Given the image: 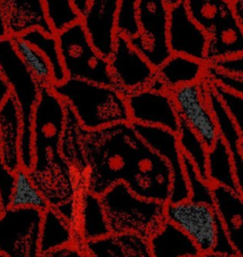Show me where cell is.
<instances>
[{
    "instance_id": "47",
    "label": "cell",
    "mask_w": 243,
    "mask_h": 257,
    "mask_svg": "<svg viewBox=\"0 0 243 257\" xmlns=\"http://www.w3.org/2000/svg\"><path fill=\"white\" fill-rule=\"evenodd\" d=\"M4 210H5V208H4V206H3V204H2V201H1V199H0V215L4 212Z\"/></svg>"
},
{
    "instance_id": "36",
    "label": "cell",
    "mask_w": 243,
    "mask_h": 257,
    "mask_svg": "<svg viewBox=\"0 0 243 257\" xmlns=\"http://www.w3.org/2000/svg\"><path fill=\"white\" fill-rule=\"evenodd\" d=\"M206 76H208L211 80L225 86L226 88L243 95V81L238 77L227 74L209 64H207Z\"/></svg>"
},
{
    "instance_id": "3",
    "label": "cell",
    "mask_w": 243,
    "mask_h": 257,
    "mask_svg": "<svg viewBox=\"0 0 243 257\" xmlns=\"http://www.w3.org/2000/svg\"><path fill=\"white\" fill-rule=\"evenodd\" d=\"M0 70L9 84L22 120L20 166L31 173L35 165L32 116L42 87L21 60L10 36L0 38Z\"/></svg>"
},
{
    "instance_id": "24",
    "label": "cell",
    "mask_w": 243,
    "mask_h": 257,
    "mask_svg": "<svg viewBox=\"0 0 243 257\" xmlns=\"http://www.w3.org/2000/svg\"><path fill=\"white\" fill-rule=\"evenodd\" d=\"M153 257H201L192 239L169 221L148 239Z\"/></svg>"
},
{
    "instance_id": "19",
    "label": "cell",
    "mask_w": 243,
    "mask_h": 257,
    "mask_svg": "<svg viewBox=\"0 0 243 257\" xmlns=\"http://www.w3.org/2000/svg\"><path fill=\"white\" fill-rule=\"evenodd\" d=\"M214 209L220 218L237 256L243 257V196L212 185Z\"/></svg>"
},
{
    "instance_id": "34",
    "label": "cell",
    "mask_w": 243,
    "mask_h": 257,
    "mask_svg": "<svg viewBox=\"0 0 243 257\" xmlns=\"http://www.w3.org/2000/svg\"><path fill=\"white\" fill-rule=\"evenodd\" d=\"M211 81L216 94L220 98L243 138V95L230 90L213 80Z\"/></svg>"
},
{
    "instance_id": "11",
    "label": "cell",
    "mask_w": 243,
    "mask_h": 257,
    "mask_svg": "<svg viewBox=\"0 0 243 257\" xmlns=\"http://www.w3.org/2000/svg\"><path fill=\"white\" fill-rule=\"evenodd\" d=\"M166 220L174 224L197 245L202 255L212 252L216 237L217 213L214 206L186 199L165 204Z\"/></svg>"
},
{
    "instance_id": "5",
    "label": "cell",
    "mask_w": 243,
    "mask_h": 257,
    "mask_svg": "<svg viewBox=\"0 0 243 257\" xmlns=\"http://www.w3.org/2000/svg\"><path fill=\"white\" fill-rule=\"evenodd\" d=\"M66 108V103L51 87H42L32 116L35 165L31 174H43L51 162L62 161L60 146L65 127Z\"/></svg>"
},
{
    "instance_id": "15",
    "label": "cell",
    "mask_w": 243,
    "mask_h": 257,
    "mask_svg": "<svg viewBox=\"0 0 243 257\" xmlns=\"http://www.w3.org/2000/svg\"><path fill=\"white\" fill-rule=\"evenodd\" d=\"M122 0H88L81 23L94 48L105 58L112 52L117 36L116 21Z\"/></svg>"
},
{
    "instance_id": "29",
    "label": "cell",
    "mask_w": 243,
    "mask_h": 257,
    "mask_svg": "<svg viewBox=\"0 0 243 257\" xmlns=\"http://www.w3.org/2000/svg\"><path fill=\"white\" fill-rule=\"evenodd\" d=\"M191 18L209 35L218 22L233 11L230 0H185Z\"/></svg>"
},
{
    "instance_id": "45",
    "label": "cell",
    "mask_w": 243,
    "mask_h": 257,
    "mask_svg": "<svg viewBox=\"0 0 243 257\" xmlns=\"http://www.w3.org/2000/svg\"><path fill=\"white\" fill-rule=\"evenodd\" d=\"M185 0H164L165 4L169 7V8H173L181 3H183Z\"/></svg>"
},
{
    "instance_id": "16",
    "label": "cell",
    "mask_w": 243,
    "mask_h": 257,
    "mask_svg": "<svg viewBox=\"0 0 243 257\" xmlns=\"http://www.w3.org/2000/svg\"><path fill=\"white\" fill-rule=\"evenodd\" d=\"M10 37L40 29L55 34L46 16L42 0H1Z\"/></svg>"
},
{
    "instance_id": "9",
    "label": "cell",
    "mask_w": 243,
    "mask_h": 257,
    "mask_svg": "<svg viewBox=\"0 0 243 257\" xmlns=\"http://www.w3.org/2000/svg\"><path fill=\"white\" fill-rule=\"evenodd\" d=\"M179 117L193 130L209 149L219 139L215 116L210 107L206 76L199 82L169 91Z\"/></svg>"
},
{
    "instance_id": "6",
    "label": "cell",
    "mask_w": 243,
    "mask_h": 257,
    "mask_svg": "<svg viewBox=\"0 0 243 257\" xmlns=\"http://www.w3.org/2000/svg\"><path fill=\"white\" fill-rule=\"evenodd\" d=\"M55 35L67 77L113 86L108 60L94 48L81 21Z\"/></svg>"
},
{
    "instance_id": "38",
    "label": "cell",
    "mask_w": 243,
    "mask_h": 257,
    "mask_svg": "<svg viewBox=\"0 0 243 257\" xmlns=\"http://www.w3.org/2000/svg\"><path fill=\"white\" fill-rule=\"evenodd\" d=\"M212 252L223 255H236L227 232L219 217H217L216 221V237Z\"/></svg>"
},
{
    "instance_id": "43",
    "label": "cell",
    "mask_w": 243,
    "mask_h": 257,
    "mask_svg": "<svg viewBox=\"0 0 243 257\" xmlns=\"http://www.w3.org/2000/svg\"><path fill=\"white\" fill-rule=\"evenodd\" d=\"M8 36H9V32H8L4 12H3L2 3H1V0H0V38L8 37Z\"/></svg>"
},
{
    "instance_id": "2",
    "label": "cell",
    "mask_w": 243,
    "mask_h": 257,
    "mask_svg": "<svg viewBox=\"0 0 243 257\" xmlns=\"http://www.w3.org/2000/svg\"><path fill=\"white\" fill-rule=\"evenodd\" d=\"M51 88L72 109L83 131L131 123L126 96L113 86L68 77Z\"/></svg>"
},
{
    "instance_id": "22",
    "label": "cell",
    "mask_w": 243,
    "mask_h": 257,
    "mask_svg": "<svg viewBox=\"0 0 243 257\" xmlns=\"http://www.w3.org/2000/svg\"><path fill=\"white\" fill-rule=\"evenodd\" d=\"M22 120L12 96L0 107V157L12 171L20 168V138Z\"/></svg>"
},
{
    "instance_id": "8",
    "label": "cell",
    "mask_w": 243,
    "mask_h": 257,
    "mask_svg": "<svg viewBox=\"0 0 243 257\" xmlns=\"http://www.w3.org/2000/svg\"><path fill=\"white\" fill-rule=\"evenodd\" d=\"M43 212L6 208L0 215V253L6 257H40Z\"/></svg>"
},
{
    "instance_id": "21",
    "label": "cell",
    "mask_w": 243,
    "mask_h": 257,
    "mask_svg": "<svg viewBox=\"0 0 243 257\" xmlns=\"http://www.w3.org/2000/svg\"><path fill=\"white\" fill-rule=\"evenodd\" d=\"M77 245L95 240L110 233L100 197L86 191L78 190Z\"/></svg>"
},
{
    "instance_id": "40",
    "label": "cell",
    "mask_w": 243,
    "mask_h": 257,
    "mask_svg": "<svg viewBox=\"0 0 243 257\" xmlns=\"http://www.w3.org/2000/svg\"><path fill=\"white\" fill-rule=\"evenodd\" d=\"M40 257H90L84 249L77 244L65 246L41 254Z\"/></svg>"
},
{
    "instance_id": "35",
    "label": "cell",
    "mask_w": 243,
    "mask_h": 257,
    "mask_svg": "<svg viewBox=\"0 0 243 257\" xmlns=\"http://www.w3.org/2000/svg\"><path fill=\"white\" fill-rule=\"evenodd\" d=\"M138 0H122L117 14L116 29L118 34H123L128 38L137 36L140 32L136 8Z\"/></svg>"
},
{
    "instance_id": "17",
    "label": "cell",
    "mask_w": 243,
    "mask_h": 257,
    "mask_svg": "<svg viewBox=\"0 0 243 257\" xmlns=\"http://www.w3.org/2000/svg\"><path fill=\"white\" fill-rule=\"evenodd\" d=\"M240 55H243V26L232 11L208 35L205 62L213 64Z\"/></svg>"
},
{
    "instance_id": "30",
    "label": "cell",
    "mask_w": 243,
    "mask_h": 257,
    "mask_svg": "<svg viewBox=\"0 0 243 257\" xmlns=\"http://www.w3.org/2000/svg\"><path fill=\"white\" fill-rule=\"evenodd\" d=\"M11 38L21 60L41 87H52L53 76L51 66L43 54L21 36Z\"/></svg>"
},
{
    "instance_id": "27",
    "label": "cell",
    "mask_w": 243,
    "mask_h": 257,
    "mask_svg": "<svg viewBox=\"0 0 243 257\" xmlns=\"http://www.w3.org/2000/svg\"><path fill=\"white\" fill-rule=\"evenodd\" d=\"M14 174L15 181L9 203L10 208H31L44 212L51 207L29 171L20 167L14 171Z\"/></svg>"
},
{
    "instance_id": "33",
    "label": "cell",
    "mask_w": 243,
    "mask_h": 257,
    "mask_svg": "<svg viewBox=\"0 0 243 257\" xmlns=\"http://www.w3.org/2000/svg\"><path fill=\"white\" fill-rule=\"evenodd\" d=\"M183 167L185 172V177L189 189V199L197 203H204L213 206V190L212 185L205 181L197 172L195 166L192 162L182 154Z\"/></svg>"
},
{
    "instance_id": "13",
    "label": "cell",
    "mask_w": 243,
    "mask_h": 257,
    "mask_svg": "<svg viewBox=\"0 0 243 257\" xmlns=\"http://www.w3.org/2000/svg\"><path fill=\"white\" fill-rule=\"evenodd\" d=\"M131 122L160 126L177 134L180 117L169 91L144 88L126 95Z\"/></svg>"
},
{
    "instance_id": "26",
    "label": "cell",
    "mask_w": 243,
    "mask_h": 257,
    "mask_svg": "<svg viewBox=\"0 0 243 257\" xmlns=\"http://www.w3.org/2000/svg\"><path fill=\"white\" fill-rule=\"evenodd\" d=\"M207 177L211 185L238 192L231 155L220 138L208 149Z\"/></svg>"
},
{
    "instance_id": "32",
    "label": "cell",
    "mask_w": 243,
    "mask_h": 257,
    "mask_svg": "<svg viewBox=\"0 0 243 257\" xmlns=\"http://www.w3.org/2000/svg\"><path fill=\"white\" fill-rule=\"evenodd\" d=\"M49 24L57 33L81 20L72 0H42Z\"/></svg>"
},
{
    "instance_id": "44",
    "label": "cell",
    "mask_w": 243,
    "mask_h": 257,
    "mask_svg": "<svg viewBox=\"0 0 243 257\" xmlns=\"http://www.w3.org/2000/svg\"><path fill=\"white\" fill-rule=\"evenodd\" d=\"M72 3L78 11V13L80 14V16L85 13L88 7V0H72Z\"/></svg>"
},
{
    "instance_id": "51",
    "label": "cell",
    "mask_w": 243,
    "mask_h": 257,
    "mask_svg": "<svg viewBox=\"0 0 243 257\" xmlns=\"http://www.w3.org/2000/svg\"><path fill=\"white\" fill-rule=\"evenodd\" d=\"M201 257H202V256H201Z\"/></svg>"
},
{
    "instance_id": "23",
    "label": "cell",
    "mask_w": 243,
    "mask_h": 257,
    "mask_svg": "<svg viewBox=\"0 0 243 257\" xmlns=\"http://www.w3.org/2000/svg\"><path fill=\"white\" fill-rule=\"evenodd\" d=\"M207 63L185 55L172 53L156 69V76L168 91L201 81L206 75Z\"/></svg>"
},
{
    "instance_id": "48",
    "label": "cell",
    "mask_w": 243,
    "mask_h": 257,
    "mask_svg": "<svg viewBox=\"0 0 243 257\" xmlns=\"http://www.w3.org/2000/svg\"><path fill=\"white\" fill-rule=\"evenodd\" d=\"M234 76H236V75H234ZM236 77H238L239 79H241V80L243 81V75H238V76H236Z\"/></svg>"
},
{
    "instance_id": "10",
    "label": "cell",
    "mask_w": 243,
    "mask_h": 257,
    "mask_svg": "<svg viewBox=\"0 0 243 257\" xmlns=\"http://www.w3.org/2000/svg\"><path fill=\"white\" fill-rule=\"evenodd\" d=\"M113 86L125 96L147 88L156 77V68L132 45L130 38L118 34L107 58Z\"/></svg>"
},
{
    "instance_id": "49",
    "label": "cell",
    "mask_w": 243,
    "mask_h": 257,
    "mask_svg": "<svg viewBox=\"0 0 243 257\" xmlns=\"http://www.w3.org/2000/svg\"><path fill=\"white\" fill-rule=\"evenodd\" d=\"M241 151H242V153H243V141L241 142Z\"/></svg>"
},
{
    "instance_id": "18",
    "label": "cell",
    "mask_w": 243,
    "mask_h": 257,
    "mask_svg": "<svg viewBox=\"0 0 243 257\" xmlns=\"http://www.w3.org/2000/svg\"><path fill=\"white\" fill-rule=\"evenodd\" d=\"M206 79L208 100L218 126L219 138L224 142L231 155L237 191L243 196V153L241 151V142L243 141V138L220 98L216 94L212 81L207 76Z\"/></svg>"
},
{
    "instance_id": "1",
    "label": "cell",
    "mask_w": 243,
    "mask_h": 257,
    "mask_svg": "<svg viewBox=\"0 0 243 257\" xmlns=\"http://www.w3.org/2000/svg\"><path fill=\"white\" fill-rule=\"evenodd\" d=\"M83 133L82 189L101 196L110 187L123 182L132 191L138 182L142 159L148 147L132 124L118 123Z\"/></svg>"
},
{
    "instance_id": "12",
    "label": "cell",
    "mask_w": 243,
    "mask_h": 257,
    "mask_svg": "<svg viewBox=\"0 0 243 257\" xmlns=\"http://www.w3.org/2000/svg\"><path fill=\"white\" fill-rule=\"evenodd\" d=\"M134 131L155 153L161 156L172 171V188L168 202H180L189 199V189L185 177L182 153L178 145L177 134L160 126L131 122Z\"/></svg>"
},
{
    "instance_id": "14",
    "label": "cell",
    "mask_w": 243,
    "mask_h": 257,
    "mask_svg": "<svg viewBox=\"0 0 243 257\" xmlns=\"http://www.w3.org/2000/svg\"><path fill=\"white\" fill-rule=\"evenodd\" d=\"M168 43L172 53L205 61L208 35L191 18L185 1L170 8Z\"/></svg>"
},
{
    "instance_id": "46",
    "label": "cell",
    "mask_w": 243,
    "mask_h": 257,
    "mask_svg": "<svg viewBox=\"0 0 243 257\" xmlns=\"http://www.w3.org/2000/svg\"><path fill=\"white\" fill-rule=\"evenodd\" d=\"M202 257H239L237 255H223V254H217L213 252H209L206 254H203Z\"/></svg>"
},
{
    "instance_id": "20",
    "label": "cell",
    "mask_w": 243,
    "mask_h": 257,
    "mask_svg": "<svg viewBox=\"0 0 243 257\" xmlns=\"http://www.w3.org/2000/svg\"><path fill=\"white\" fill-rule=\"evenodd\" d=\"M80 246L90 257H153L148 238L131 232H110Z\"/></svg>"
},
{
    "instance_id": "7",
    "label": "cell",
    "mask_w": 243,
    "mask_h": 257,
    "mask_svg": "<svg viewBox=\"0 0 243 257\" xmlns=\"http://www.w3.org/2000/svg\"><path fill=\"white\" fill-rule=\"evenodd\" d=\"M170 8L164 0H138L136 15L139 34L132 45L157 69L172 54L168 43Z\"/></svg>"
},
{
    "instance_id": "52",
    "label": "cell",
    "mask_w": 243,
    "mask_h": 257,
    "mask_svg": "<svg viewBox=\"0 0 243 257\" xmlns=\"http://www.w3.org/2000/svg\"><path fill=\"white\" fill-rule=\"evenodd\" d=\"M230 1H231V0H230Z\"/></svg>"
},
{
    "instance_id": "28",
    "label": "cell",
    "mask_w": 243,
    "mask_h": 257,
    "mask_svg": "<svg viewBox=\"0 0 243 257\" xmlns=\"http://www.w3.org/2000/svg\"><path fill=\"white\" fill-rule=\"evenodd\" d=\"M21 37L37 48L47 59L52 70L53 85L62 83L68 78L62 63L59 44L55 34L46 33L40 29H33L24 33Z\"/></svg>"
},
{
    "instance_id": "41",
    "label": "cell",
    "mask_w": 243,
    "mask_h": 257,
    "mask_svg": "<svg viewBox=\"0 0 243 257\" xmlns=\"http://www.w3.org/2000/svg\"><path fill=\"white\" fill-rule=\"evenodd\" d=\"M10 96H11V91H10L9 84L7 83L3 73L0 70V107Z\"/></svg>"
},
{
    "instance_id": "37",
    "label": "cell",
    "mask_w": 243,
    "mask_h": 257,
    "mask_svg": "<svg viewBox=\"0 0 243 257\" xmlns=\"http://www.w3.org/2000/svg\"><path fill=\"white\" fill-rule=\"evenodd\" d=\"M14 181V171L10 170L0 157V199L5 209L9 207Z\"/></svg>"
},
{
    "instance_id": "31",
    "label": "cell",
    "mask_w": 243,
    "mask_h": 257,
    "mask_svg": "<svg viewBox=\"0 0 243 257\" xmlns=\"http://www.w3.org/2000/svg\"><path fill=\"white\" fill-rule=\"evenodd\" d=\"M178 145L181 153L186 156L195 166L199 175L208 181L207 177V155L208 148L200 137L180 119V126L177 132ZM209 182V181H208Z\"/></svg>"
},
{
    "instance_id": "50",
    "label": "cell",
    "mask_w": 243,
    "mask_h": 257,
    "mask_svg": "<svg viewBox=\"0 0 243 257\" xmlns=\"http://www.w3.org/2000/svg\"><path fill=\"white\" fill-rule=\"evenodd\" d=\"M0 257H6V256H4L2 253H0Z\"/></svg>"
},
{
    "instance_id": "42",
    "label": "cell",
    "mask_w": 243,
    "mask_h": 257,
    "mask_svg": "<svg viewBox=\"0 0 243 257\" xmlns=\"http://www.w3.org/2000/svg\"><path fill=\"white\" fill-rule=\"evenodd\" d=\"M231 3L236 18L243 26V0H231Z\"/></svg>"
},
{
    "instance_id": "4",
    "label": "cell",
    "mask_w": 243,
    "mask_h": 257,
    "mask_svg": "<svg viewBox=\"0 0 243 257\" xmlns=\"http://www.w3.org/2000/svg\"><path fill=\"white\" fill-rule=\"evenodd\" d=\"M99 197L111 233L131 232L149 239L166 221V203L141 198L123 182Z\"/></svg>"
},
{
    "instance_id": "39",
    "label": "cell",
    "mask_w": 243,
    "mask_h": 257,
    "mask_svg": "<svg viewBox=\"0 0 243 257\" xmlns=\"http://www.w3.org/2000/svg\"><path fill=\"white\" fill-rule=\"evenodd\" d=\"M209 65L230 75H243V55L218 61Z\"/></svg>"
},
{
    "instance_id": "25",
    "label": "cell",
    "mask_w": 243,
    "mask_h": 257,
    "mask_svg": "<svg viewBox=\"0 0 243 257\" xmlns=\"http://www.w3.org/2000/svg\"><path fill=\"white\" fill-rule=\"evenodd\" d=\"M77 244L73 226L51 206L43 212L40 231L41 254Z\"/></svg>"
}]
</instances>
